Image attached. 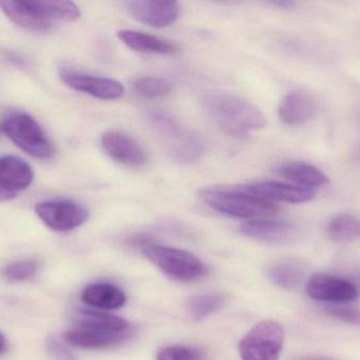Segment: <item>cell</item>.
<instances>
[{
  "label": "cell",
  "instance_id": "cell-1",
  "mask_svg": "<svg viewBox=\"0 0 360 360\" xmlns=\"http://www.w3.org/2000/svg\"><path fill=\"white\" fill-rule=\"evenodd\" d=\"M203 103L216 125L232 137H245L266 127L262 112L243 97L229 93H210Z\"/></svg>",
  "mask_w": 360,
  "mask_h": 360
},
{
  "label": "cell",
  "instance_id": "cell-2",
  "mask_svg": "<svg viewBox=\"0 0 360 360\" xmlns=\"http://www.w3.org/2000/svg\"><path fill=\"white\" fill-rule=\"evenodd\" d=\"M203 202L213 211L229 217L252 220L272 219L278 213L276 205L232 187L207 188L200 192Z\"/></svg>",
  "mask_w": 360,
  "mask_h": 360
},
{
  "label": "cell",
  "instance_id": "cell-3",
  "mask_svg": "<svg viewBox=\"0 0 360 360\" xmlns=\"http://www.w3.org/2000/svg\"><path fill=\"white\" fill-rule=\"evenodd\" d=\"M150 120L177 162L188 164L202 156V142L198 135L182 126L176 118L166 112L155 111L150 116Z\"/></svg>",
  "mask_w": 360,
  "mask_h": 360
},
{
  "label": "cell",
  "instance_id": "cell-4",
  "mask_svg": "<svg viewBox=\"0 0 360 360\" xmlns=\"http://www.w3.org/2000/svg\"><path fill=\"white\" fill-rule=\"evenodd\" d=\"M145 257L165 274L179 281H194L205 276V264L194 254L184 249L146 243L141 247Z\"/></svg>",
  "mask_w": 360,
  "mask_h": 360
},
{
  "label": "cell",
  "instance_id": "cell-5",
  "mask_svg": "<svg viewBox=\"0 0 360 360\" xmlns=\"http://www.w3.org/2000/svg\"><path fill=\"white\" fill-rule=\"evenodd\" d=\"M4 132L21 150L39 160H48L55 154V147L39 124L25 113H13L2 123Z\"/></svg>",
  "mask_w": 360,
  "mask_h": 360
},
{
  "label": "cell",
  "instance_id": "cell-6",
  "mask_svg": "<svg viewBox=\"0 0 360 360\" xmlns=\"http://www.w3.org/2000/svg\"><path fill=\"white\" fill-rule=\"evenodd\" d=\"M285 331L279 323L264 321L254 325L239 342L241 360H279Z\"/></svg>",
  "mask_w": 360,
  "mask_h": 360
},
{
  "label": "cell",
  "instance_id": "cell-7",
  "mask_svg": "<svg viewBox=\"0 0 360 360\" xmlns=\"http://www.w3.org/2000/svg\"><path fill=\"white\" fill-rule=\"evenodd\" d=\"M35 213L49 228L55 232H70L82 226L89 219L88 209L71 200L38 203Z\"/></svg>",
  "mask_w": 360,
  "mask_h": 360
},
{
  "label": "cell",
  "instance_id": "cell-8",
  "mask_svg": "<svg viewBox=\"0 0 360 360\" xmlns=\"http://www.w3.org/2000/svg\"><path fill=\"white\" fill-rule=\"evenodd\" d=\"M59 76L61 80L73 90L86 93L103 101L120 99L126 92L122 82L105 76L91 75L68 69L61 70Z\"/></svg>",
  "mask_w": 360,
  "mask_h": 360
},
{
  "label": "cell",
  "instance_id": "cell-9",
  "mask_svg": "<svg viewBox=\"0 0 360 360\" xmlns=\"http://www.w3.org/2000/svg\"><path fill=\"white\" fill-rule=\"evenodd\" d=\"M309 297L317 302L330 304H344L359 297V292L354 283L332 275H312L306 285Z\"/></svg>",
  "mask_w": 360,
  "mask_h": 360
},
{
  "label": "cell",
  "instance_id": "cell-10",
  "mask_svg": "<svg viewBox=\"0 0 360 360\" xmlns=\"http://www.w3.org/2000/svg\"><path fill=\"white\" fill-rule=\"evenodd\" d=\"M234 188L239 192L271 203L285 202L300 204L312 201L316 196V192L313 190L274 181L257 182L235 186Z\"/></svg>",
  "mask_w": 360,
  "mask_h": 360
},
{
  "label": "cell",
  "instance_id": "cell-11",
  "mask_svg": "<svg viewBox=\"0 0 360 360\" xmlns=\"http://www.w3.org/2000/svg\"><path fill=\"white\" fill-rule=\"evenodd\" d=\"M127 11L136 20L153 27H166L179 16V4L175 1L129 0L124 2Z\"/></svg>",
  "mask_w": 360,
  "mask_h": 360
},
{
  "label": "cell",
  "instance_id": "cell-12",
  "mask_svg": "<svg viewBox=\"0 0 360 360\" xmlns=\"http://www.w3.org/2000/svg\"><path fill=\"white\" fill-rule=\"evenodd\" d=\"M101 145L103 150L120 164L135 168L147 164V154L139 142L120 131H107L103 133Z\"/></svg>",
  "mask_w": 360,
  "mask_h": 360
},
{
  "label": "cell",
  "instance_id": "cell-13",
  "mask_svg": "<svg viewBox=\"0 0 360 360\" xmlns=\"http://www.w3.org/2000/svg\"><path fill=\"white\" fill-rule=\"evenodd\" d=\"M240 230L250 238L271 244L291 242L297 235V228L293 224L273 218L245 222L241 225Z\"/></svg>",
  "mask_w": 360,
  "mask_h": 360
},
{
  "label": "cell",
  "instance_id": "cell-14",
  "mask_svg": "<svg viewBox=\"0 0 360 360\" xmlns=\"http://www.w3.org/2000/svg\"><path fill=\"white\" fill-rule=\"evenodd\" d=\"M316 109V101L313 97L302 91H295L283 97L279 105L278 114L285 124L298 126L310 120Z\"/></svg>",
  "mask_w": 360,
  "mask_h": 360
},
{
  "label": "cell",
  "instance_id": "cell-15",
  "mask_svg": "<svg viewBox=\"0 0 360 360\" xmlns=\"http://www.w3.org/2000/svg\"><path fill=\"white\" fill-rule=\"evenodd\" d=\"M34 179L32 167L22 159L14 156L0 158V188L8 192L23 190Z\"/></svg>",
  "mask_w": 360,
  "mask_h": 360
},
{
  "label": "cell",
  "instance_id": "cell-16",
  "mask_svg": "<svg viewBox=\"0 0 360 360\" xmlns=\"http://www.w3.org/2000/svg\"><path fill=\"white\" fill-rule=\"evenodd\" d=\"M0 8L13 23L27 31L44 33L51 29L50 23L38 14L30 0H4Z\"/></svg>",
  "mask_w": 360,
  "mask_h": 360
},
{
  "label": "cell",
  "instance_id": "cell-17",
  "mask_svg": "<svg viewBox=\"0 0 360 360\" xmlns=\"http://www.w3.org/2000/svg\"><path fill=\"white\" fill-rule=\"evenodd\" d=\"M74 325L79 329L91 331L103 332V333H124L128 332L129 325L126 319L114 315L105 314L98 311L77 309L73 313Z\"/></svg>",
  "mask_w": 360,
  "mask_h": 360
},
{
  "label": "cell",
  "instance_id": "cell-18",
  "mask_svg": "<svg viewBox=\"0 0 360 360\" xmlns=\"http://www.w3.org/2000/svg\"><path fill=\"white\" fill-rule=\"evenodd\" d=\"M129 332L124 333H103L91 330L74 328L65 332V342L76 348L88 350H101L120 345L128 338Z\"/></svg>",
  "mask_w": 360,
  "mask_h": 360
},
{
  "label": "cell",
  "instance_id": "cell-19",
  "mask_svg": "<svg viewBox=\"0 0 360 360\" xmlns=\"http://www.w3.org/2000/svg\"><path fill=\"white\" fill-rule=\"evenodd\" d=\"M117 36L126 46L136 52L148 54H173L179 51L176 44L143 32L120 30L117 32Z\"/></svg>",
  "mask_w": 360,
  "mask_h": 360
},
{
  "label": "cell",
  "instance_id": "cell-20",
  "mask_svg": "<svg viewBox=\"0 0 360 360\" xmlns=\"http://www.w3.org/2000/svg\"><path fill=\"white\" fill-rule=\"evenodd\" d=\"M82 300L86 306L101 310H116L126 304L124 292L111 283H95L82 291Z\"/></svg>",
  "mask_w": 360,
  "mask_h": 360
},
{
  "label": "cell",
  "instance_id": "cell-21",
  "mask_svg": "<svg viewBox=\"0 0 360 360\" xmlns=\"http://www.w3.org/2000/svg\"><path fill=\"white\" fill-rule=\"evenodd\" d=\"M277 173L300 187L312 190L329 183V178L317 167L302 162H293L277 168Z\"/></svg>",
  "mask_w": 360,
  "mask_h": 360
},
{
  "label": "cell",
  "instance_id": "cell-22",
  "mask_svg": "<svg viewBox=\"0 0 360 360\" xmlns=\"http://www.w3.org/2000/svg\"><path fill=\"white\" fill-rule=\"evenodd\" d=\"M304 268L297 260L283 259L273 262L268 268V277L281 289L293 290L304 278Z\"/></svg>",
  "mask_w": 360,
  "mask_h": 360
},
{
  "label": "cell",
  "instance_id": "cell-23",
  "mask_svg": "<svg viewBox=\"0 0 360 360\" xmlns=\"http://www.w3.org/2000/svg\"><path fill=\"white\" fill-rule=\"evenodd\" d=\"M40 16L46 20L73 21L79 18L80 8L72 1L60 0H30Z\"/></svg>",
  "mask_w": 360,
  "mask_h": 360
},
{
  "label": "cell",
  "instance_id": "cell-24",
  "mask_svg": "<svg viewBox=\"0 0 360 360\" xmlns=\"http://www.w3.org/2000/svg\"><path fill=\"white\" fill-rule=\"evenodd\" d=\"M327 236L334 242H351L360 239V220L355 216H336L327 226Z\"/></svg>",
  "mask_w": 360,
  "mask_h": 360
},
{
  "label": "cell",
  "instance_id": "cell-25",
  "mask_svg": "<svg viewBox=\"0 0 360 360\" xmlns=\"http://www.w3.org/2000/svg\"><path fill=\"white\" fill-rule=\"evenodd\" d=\"M224 297L220 294H207L191 298L188 304V314L194 321H201L224 306Z\"/></svg>",
  "mask_w": 360,
  "mask_h": 360
},
{
  "label": "cell",
  "instance_id": "cell-26",
  "mask_svg": "<svg viewBox=\"0 0 360 360\" xmlns=\"http://www.w3.org/2000/svg\"><path fill=\"white\" fill-rule=\"evenodd\" d=\"M134 89L139 95L146 99L164 97L171 92V85L168 80L160 77H143L134 82Z\"/></svg>",
  "mask_w": 360,
  "mask_h": 360
},
{
  "label": "cell",
  "instance_id": "cell-27",
  "mask_svg": "<svg viewBox=\"0 0 360 360\" xmlns=\"http://www.w3.org/2000/svg\"><path fill=\"white\" fill-rule=\"evenodd\" d=\"M39 268L37 260H23L8 264L2 270V277L10 283H21L30 280L35 276Z\"/></svg>",
  "mask_w": 360,
  "mask_h": 360
},
{
  "label": "cell",
  "instance_id": "cell-28",
  "mask_svg": "<svg viewBox=\"0 0 360 360\" xmlns=\"http://www.w3.org/2000/svg\"><path fill=\"white\" fill-rule=\"evenodd\" d=\"M156 360H205V354L191 347L172 346L162 349Z\"/></svg>",
  "mask_w": 360,
  "mask_h": 360
},
{
  "label": "cell",
  "instance_id": "cell-29",
  "mask_svg": "<svg viewBox=\"0 0 360 360\" xmlns=\"http://www.w3.org/2000/svg\"><path fill=\"white\" fill-rule=\"evenodd\" d=\"M328 315L350 325H360V310L347 306H330L327 308Z\"/></svg>",
  "mask_w": 360,
  "mask_h": 360
},
{
  "label": "cell",
  "instance_id": "cell-30",
  "mask_svg": "<svg viewBox=\"0 0 360 360\" xmlns=\"http://www.w3.org/2000/svg\"><path fill=\"white\" fill-rule=\"evenodd\" d=\"M46 349L54 360H77L73 354L55 337H51L46 342Z\"/></svg>",
  "mask_w": 360,
  "mask_h": 360
},
{
  "label": "cell",
  "instance_id": "cell-31",
  "mask_svg": "<svg viewBox=\"0 0 360 360\" xmlns=\"http://www.w3.org/2000/svg\"><path fill=\"white\" fill-rule=\"evenodd\" d=\"M272 4L281 8H291L292 6H295L294 2L288 1V0H277V1H273Z\"/></svg>",
  "mask_w": 360,
  "mask_h": 360
},
{
  "label": "cell",
  "instance_id": "cell-32",
  "mask_svg": "<svg viewBox=\"0 0 360 360\" xmlns=\"http://www.w3.org/2000/svg\"><path fill=\"white\" fill-rule=\"evenodd\" d=\"M15 196H16V194H13V192H8L0 188V202H2V201L12 200L13 198H15Z\"/></svg>",
  "mask_w": 360,
  "mask_h": 360
},
{
  "label": "cell",
  "instance_id": "cell-33",
  "mask_svg": "<svg viewBox=\"0 0 360 360\" xmlns=\"http://www.w3.org/2000/svg\"><path fill=\"white\" fill-rule=\"evenodd\" d=\"M6 350V340L4 338V336L0 333V354L4 352Z\"/></svg>",
  "mask_w": 360,
  "mask_h": 360
},
{
  "label": "cell",
  "instance_id": "cell-34",
  "mask_svg": "<svg viewBox=\"0 0 360 360\" xmlns=\"http://www.w3.org/2000/svg\"><path fill=\"white\" fill-rule=\"evenodd\" d=\"M297 360H334V359H325V357H304V359H300Z\"/></svg>",
  "mask_w": 360,
  "mask_h": 360
},
{
  "label": "cell",
  "instance_id": "cell-35",
  "mask_svg": "<svg viewBox=\"0 0 360 360\" xmlns=\"http://www.w3.org/2000/svg\"><path fill=\"white\" fill-rule=\"evenodd\" d=\"M355 287H356L357 292H359V294L360 293V279L359 280V283L357 285H355Z\"/></svg>",
  "mask_w": 360,
  "mask_h": 360
},
{
  "label": "cell",
  "instance_id": "cell-36",
  "mask_svg": "<svg viewBox=\"0 0 360 360\" xmlns=\"http://www.w3.org/2000/svg\"><path fill=\"white\" fill-rule=\"evenodd\" d=\"M4 132V128H2V125H0V133Z\"/></svg>",
  "mask_w": 360,
  "mask_h": 360
}]
</instances>
